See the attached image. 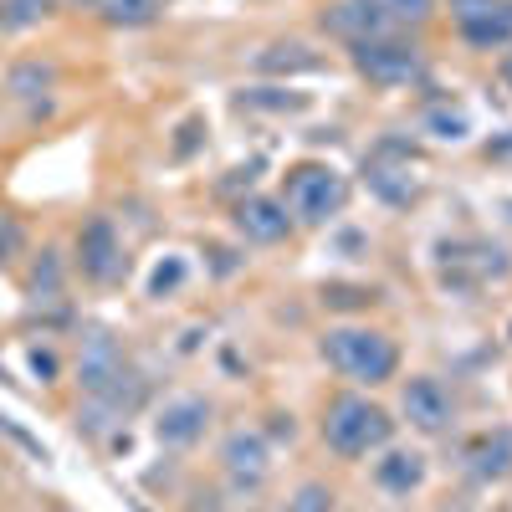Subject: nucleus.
Wrapping results in <instances>:
<instances>
[{
	"instance_id": "obj_1",
	"label": "nucleus",
	"mask_w": 512,
	"mask_h": 512,
	"mask_svg": "<svg viewBox=\"0 0 512 512\" xmlns=\"http://www.w3.org/2000/svg\"><path fill=\"white\" fill-rule=\"evenodd\" d=\"M323 359L338 374L359 379V384H384V379H395V369H400V349L379 328H328Z\"/></svg>"
},
{
	"instance_id": "obj_2",
	"label": "nucleus",
	"mask_w": 512,
	"mask_h": 512,
	"mask_svg": "<svg viewBox=\"0 0 512 512\" xmlns=\"http://www.w3.org/2000/svg\"><path fill=\"white\" fill-rule=\"evenodd\" d=\"M395 436V420L390 410L369 405L364 395H338L323 415V441L338 451V456H369L379 446H390Z\"/></svg>"
},
{
	"instance_id": "obj_3",
	"label": "nucleus",
	"mask_w": 512,
	"mask_h": 512,
	"mask_svg": "<svg viewBox=\"0 0 512 512\" xmlns=\"http://www.w3.org/2000/svg\"><path fill=\"white\" fill-rule=\"evenodd\" d=\"M344 200H349V185H344V175L338 169H328V164H297L292 175H287V210L303 226H323L328 216H338L344 210Z\"/></svg>"
},
{
	"instance_id": "obj_4",
	"label": "nucleus",
	"mask_w": 512,
	"mask_h": 512,
	"mask_svg": "<svg viewBox=\"0 0 512 512\" xmlns=\"http://www.w3.org/2000/svg\"><path fill=\"white\" fill-rule=\"evenodd\" d=\"M354 67L369 82H384V88H405V82L425 77V57L415 41L400 36H374V41H354Z\"/></svg>"
},
{
	"instance_id": "obj_5",
	"label": "nucleus",
	"mask_w": 512,
	"mask_h": 512,
	"mask_svg": "<svg viewBox=\"0 0 512 512\" xmlns=\"http://www.w3.org/2000/svg\"><path fill=\"white\" fill-rule=\"evenodd\" d=\"M77 262H82V277H93V282H118L128 272V256H123V241L113 231L108 216H93L88 226L77 231Z\"/></svg>"
},
{
	"instance_id": "obj_6",
	"label": "nucleus",
	"mask_w": 512,
	"mask_h": 512,
	"mask_svg": "<svg viewBox=\"0 0 512 512\" xmlns=\"http://www.w3.org/2000/svg\"><path fill=\"white\" fill-rule=\"evenodd\" d=\"M451 16L472 47L492 52L512 41V0H451Z\"/></svg>"
},
{
	"instance_id": "obj_7",
	"label": "nucleus",
	"mask_w": 512,
	"mask_h": 512,
	"mask_svg": "<svg viewBox=\"0 0 512 512\" xmlns=\"http://www.w3.org/2000/svg\"><path fill=\"white\" fill-rule=\"evenodd\" d=\"M221 466H226V477H231L236 492H256V487L267 482V472H272L267 436H262V431H236V436H226Z\"/></svg>"
},
{
	"instance_id": "obj_8",
	"label": "nucleus",
	"mask_w": 512,
	"mask_h": 512,
	"mask_svg": "<svg viewBox=\"0 0 512 512\" xmlns=\"http://www.w3.org/2000/svg\"><path fill=\"white\" fill-rule=\"evenodd\" d=\"M405 420L415 425V431H425V436H441L446 431V425H451V395L441 390V384L436 379H410L405 384Z\"/></svg>"
},
{
	"instance_id": "obj_9",
	"label": "nucleus",
	"mask_w": 512,
	"mask_h": 512,
	"mask_svg": "<svg viewBox=\"0 0 512 512\" xmlns=\"http://www.w3.org/2000/svg\"><path fill=\"white\" fill-rule=\"evenodd\" d=\"M205 425H210V405L200 395H180V400H169L154 420V436L164 446H190L205 436Z\"/></svg>"
},
{
	"instance_id": "obj_10",
	"label": "nucleus",
	"mask_w": 512,
	"mask_h": 512,
	"mask_svg": "<svg viewBox=\"0 0 512 512\" xmlns=\"http://www.w3.org/2000/svg\"><path fill=\"white\" fill-rule=\"evenodd\" d=\"M461 466L472 482H502L512 472V431H482L477 441H466Z\"/></svg>"
},
{
	"instance_id": "obj_11",
	"label": "nucleus",
	"mask_w": 512,
	"mask_h": 512,
	"mask_svg": "<svg viewBox=\"0 0 512 512\" xmlns=\"http://www.w3.org/2000/svg\"><path fill=\"white\" fill-rule=\"evenodd\" d=\"M236 226H241V236H246V241L272 246V241H282V236L292 231V216H287V205H282V200L251 195V200H241V205H236Z\"/></svg>"
},
{
	"instance_id": "obj_12",
	"label": "nucleus",
	"mask_w": 512,
	"mask_h": 512,
	"mask_svg": "<svg viewBox=\"0 0 512 512\" xmlns=\"http://www.w3.org/2000/svg\"><path fill=\"white\" fill-rule=\"evenodd\" d=\"M328 26L349 41H374V36H395V21H384L369 0H349V6H338L328 16Z\"/></svg>"
},
{
	"instance_id": "obj_13",
	"label": "nucleus",
	"mask_w": 512,
	"mask_h": 512,
	"mask_svg": "<svg viewBox=\"0 0 512 512\" xmlns=\"http://www.w3.org/2000/svg\"><path fill=\"white\" fill-rule=\"evenodd\" d=\"M374 482H379L384 492H395V497L415 492V487L425 482V456H420V451H390L384 461H374Z\"/></svg>"
},
{
	"instance_id": "obj_14",
	"label": "nucleus",
	"mask_w": 512,
	"mask_h": 512,
	"mask_svg": "<svg viewBox=\"0 0 512 512\" xmlns=\"http://www.w3.org/2000/svg\"><path fill=\"white\" fill-rule=\"evenodd\" d=\"M369 190L379 195V200H390V205H410L415 195H420V185L410 180V169H400V164H369Z\"/></svg>"
},
{
	"instance_id": "obj_15",
	"label": "nucleus",
	"mask_w": 512,
	"mask_h": 512,
	"mask_svg": "<svg viewBox=\"0 0 512 512\" xmlns=\"http://www.w3.org/2000/svg\"><path fill=\"white\" fill-rule=\"evenodd\" d=\"M52 82H57V67L52 62H21L6 77V93L11 98H41V93H52Z\"/></svg>"
},
{
	"instance_id": "obj_16",
	"label": "nucleus",
	"mask_w": 512,
	"mask_h": 512,
	"mask_svg": "<svg viewBox=\"0 0 512 512\" xmlns=\"http://www.w3.org/2000/svg\"><path fill=\"white\" fill-rule=\"evenodd\" d=\"M164 11V0H103V16L113 26H149Z\"/></svg>"
},
{
	"instance_id": "obj_17",
	"label": "nucleus",
	"mask_w": 512,
	"mask_h": 512,
	"mask_svg": "<svg viewBox=\"0 0 512 512\" xmlns=\"http://www.w3.org/2000/svg\"><path fill=\"white\" fill-rule=\"evenodd\" d=\"M369 6H374L384 21H395V26H420V21H431L436 0H369Z\"/></svg>"
},
{
	"instance_id": "obj_18",
	"label": "nucleus",
	"mask_w": 512,
	"mask_h": 512,
	"mask_svg": "<svg viewBox=\"0 0 512 512\" xmlns=\"http://www.w3.org/2000/svg\"><path fill=\"white\" fill-rule=\"evenodd\" d=\"M256 67H262V72H282V67H318V57H313L308 47H297V41H292V47H272V52H262V57H256Z\"/></svg>"
},
{
	"instance_id": "obj_19",
	"label": "nucleus",
	"mask_w": 512,
	"mask_h": 512,
	"mask_svg": "<svg viewBox=\"0 0 512 512\" xmlns=\"http://www.w3.org/2000/svg\"><path fill=\"white\" fill-rule=\"evenodd\" d=\"M282 512H333V492H328L323 482H308V487H297V492L287 497Z\"/></svg>"
},
{
	"instance_id": "obj_20",
	"label": "nucleus",
	"mask_w": 512,
	"mask_h": 512,
	"mask_svg": "<svg viewBox=\"0 0 512 512\" xmlns=\"http://www.w3.org/2000/svg\"><path fill=\"white\" fill-rule=\"evenodd\" d=\"M36 16H47V0H11V11L0 21H6V26H31Z\"/></svg>"
},
{
	"instance_id": "obj_21",
	"label": "nucleus",
	"mask_w": 512,
	"mask_h": 512,
	"mask_svg": "<svg viewBox=\"0 0 512 512\" xmlns=\"http://www.w3.org/2000/svg\"><path fill=\"white\" fill-rule=\"evenodd\" d=\"M425 128H436V139H461L466 134V113H431Z\"/></svg>"
},
{
	"instance_id": "obj_22",
	"label": "nucleus",
	"mask_w": 512,
	"mask_h": 512,
	"mask_svg": "<svg viewBox=\"0 0 512 512\" xmlns=\"http://www.w3.org/2000/svg\"><path fill=\"white\" fill-rule=\"evenodd\" d=\"M21 241H26V236H21V226H16L11 216H0V262H11V256L21 251Z\"/></svg>"
},
{
	"instance_id": "obj_23",
	"label": "nucleus",
	"mask_w": 512,
	"mask_h": 512,
	"mask_svg": "<svg viewBox=\"0 0 512 512\" xmlns=\"http://www.w3.org/2000/svg\"><path fill=\"white\" fill-rule=\"evenodd\" d=\"M185 282V262H164L159 272H154V297H164V292H175Z\"/></svg>"
},
{
	"instance_id": "obj_24",
	"label": "nucleus",
	"mask_w": 512,
	"mask_h": 512,
	"mask_svg": "<svg viewBox=\"0 0 512 512\" xmlns=\"http://www.w3.org/2000/svg\"><path fill=\"white\" fill-rule=\"evenodd\" d=\"M31 287L41 292V287H47V292H57V262H52V251H47V262H36V272H31Z\"/></svg>"
},
{
	"instance_id": "obj_25",
	"label": "nucleus",
	"mask_w": 512,
	"mask_h": 512,
	"mask_svg": "<svg viewBox=\"0 0 512 512\" xmlns=\"http://www.w3.org/2000/svg\"><path fill=\"white\" fill-rule=\"evenodd\" d=\"M333 308H359V303H369V292H344V287H333V292H323Z\"/></svg>"
},
{
	"instance_id": "obj_26",
	"label": "nucleus",
	"mask_w": 512,
	"mask_h": 512,
	"mask_svg": "<svg viewBox=\"0 0 512 512\" xmlns=\"http://www.w3.org/2000/svg\"><path fill=\"white\" fill-rule=\"evenodd\" d=\"M502 77H507V88H512V57H507V62H502Z\"/></svg>"
},
{
	"instance_id": "obj_27",
	"label": "nucleus",
	"mask_w": 512,
	"mask_h": 512,
	"mask_svg": "<svg viewBox=\"0 0 512 512\" xmlns=\"http://www.w3.org/2000/svg\"><path fill=\"white\" fill-rule=\"evenodd\" d=\"M502 512H512V507H502Z\"/></svg>"
}]
</instances>
